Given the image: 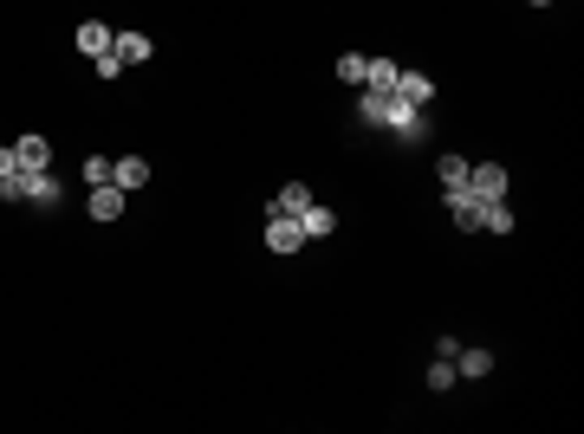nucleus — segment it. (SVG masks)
Returning a JSON list of instances; mask_svg holds the SVG:
<instances>
[{"label":"nucleus","instance_id":"f257e3e1","mask_svg":"<svg viewBox=\"0 0 584 434\" xmlns=\"http://www.w3.org/2000/svg\"><path fill=\"white\" fill-rule=\"evenodd\" d=\"M383 130L397 137V143H422V104H409V98H389V110H383Z\"/></svg>","mask_w":584,"mask_h":434},{"label":"nucleus","instance_id":"f03ea898","mask_svg":"<svg viewBox=\"0 0 584 434\" xmlns=\"http://www.w3.org/2000/svg\"><path fill=\"white\" fill-rule=\"evenodd\" d=\"M266 247H273V253H299V247H305V227H299V214L266 208Z\"/></svg>","mask_w":584,"mask_h":434},{"label":"nucleus","instance_id":"7ed1b4c3","mask_svg":"<svg viewBox=\"0 0 584 434\" xmlns=\"http://www.w3.org/2000/svg\"><path fill=\"white\" fill-rule=\"evenodd\" d=\"M481 214H487V202H481L474 188H448V221H455L461 233H474V227H481Z\"/></svg>","mask_w":584,"mask_h":434},{"label":"nucleus","instance_id":"20e7f679","mask_svg":"<svg viewBox=\"0 0 584 434\" xmlns=\"http://www.w3.org/2000/svg\"><path fill=\"white\" fill-rule=\"evenodd\" d=\"M467 188H474L481 202H506V169L500 163H467Z\"/></svg>","mask_w":584,"mask_h":434},{"label":"nucleus","instance_id":"39448f33","mask_svg":"<svg viewBox=\"0 0 584 434\" xmlns=\"http://www.w3.org/2000/svg\"><path fill=\"white\" fill-rule=\"evenodd\" d=\"M130 208V194L124 188H117V182H104V188H91V202H85V214L104 227V221H117V214H124Z\"/></svg>","mask_w":584,"mask_h":434},{"label":"nucleus","instance_id":"423d86ee","mask_svg":"<svg viewBox=\"0 0 584 434\" xmlns=\"http://www.w3.org/2000/svg\"><path fill=\"white\" fill-rule=\"evenodd\" d=\"M110 52L124 59V65H149L156 46H149V33H110Z\"/></svg>","mask_w":584,"mask_h":434},{"label":"nucleus","instance_id":"0eeeda50","mask_svg":"<svg viewBox=\"0 0 584 434\" xmlns=\"http://www.w3.org/2000/svg\"><path fill=\"white\" fill-rule=\"evenodd\" d=\"M110 182L124 188V194H137L149 182V163H143V156H110Z\"/></svg>","mask_w":584,"mask_h":434},{"label":"nucleus","instance_id":"6e6552de","mask_svg":"<svg viewBox=\"0 0 584 434\" xmlns=\"http://www.w3.org/2000/svg\"><path fill=\"white\" fill-rule=\"evenodd\" d=\"M20 175H26V169H20ZM26 202H33V208H59V175H53V169H33V175H26Z\"/></svg>","mask_w":584,"mask_h":434},{"label":"nucleus","instance_id":"1a4fd4ad","mask_svg":"<svg viewBox=\"0 0 584 434\" xmlns=\"http://www.w3.org/2000/svg\"><path fill=\"white\" fill-rule=\"evenodd\" d=\"M455 376H467V382H481V376H493V350H455Z\"/></svg>","mask_w":584,"mask_h":434},{"label":"nucleus","instance_id":"9d476101","mask_svg":"<svg viewBox=\"0 0 584 434\" xmlns=\"http://www.w3.org/2000/svg\"><path fill=\"white\" fill-rule=\"evenodd\" d=\"M389 98H409V104H428V98H436V78H428V71H397V91H389Z\"/></svg>","mask_w":584,"mask_h":434},{"label":"nucleus","instance_id":"9b49d317","mask_svg":"<svg viewBox=\"0 0 584 434\" xmlns=\"http://www.w3.org/2000/svg\"><path fill=\"white\" fill-rule=\"evenodd\" d=\"M14 156H20V169H26V175H33V169H53V143H46V137H20V143H14Z\"/></svg>","mask_w":584,"mask_h":434},{"label":"nucleus","instance_id":"f8f14e48","mask_svg":"<svg viewBox=\"0 0 584 434\" xmlns=\"http://www.w3.org/2000/svg\"><path fill=\"white\" fill-rule=\"evenodd\" d=\"M299 227H305V241H325V233H338V214L319 208V202H305L299 208Z\"/></svg>","mask_w":584,"mask_h":434},{"label":"nucleus","instance_id":"ddd939ff","mask_svg":"<svg viewBox=\"0 0 584 434\" xmlns=\"http://www.w3.org/2000/svg\"><path fill=\"white\" fill-rule=\"evenodd\" d=\"M397 71H403L397 59H370V65H364V91H383V98H389V91H397Z\"/></svg>","mask_w":584,"mask_h":434},{"label":"nucleus","instance_id":"4468645a","mask_svg":"<svg viewBox=\"0 0 584 434\" xmlns=\"http://www.w3.org/2000/svg\"><path fill=\"white\" fill-rule=\"evenodd\" d=\"M78 52H110V26H98V20H85V26H78Z\"/></svg>","mask_w":584,"mask_h":434},{"label":"nucleus","instance_id":"2eb2a0df","mask_svg":"<svg viewBox=\"0 0 584 434\" xmlns=\"http://www.w3.org/2000/svg\"><path fill=\"white\" fill-rule=\"evenodd\" d=\"M436 175H442V194H448V188H467V156H442Z\"/></svg>","mask_w":584,"mask_h":434},{"label":"nucleus","instance_id":"dca6fc26","mask_svg":"<svg viewBox=\"0 0 584 434\" xmlns=\"http://www.w3.org/2000/svg\"><path fill=\"white\" fill-rule=\"evenodd\" d=\"M305 202H311V188H305V182H286L280 194H273V208H280V214H299Z\"/></svg>","mask_w":584,"mask_h":434},{"label":"nucleus","instance_id":"f3484780","mask_svg":"<svg viewBox=\"0 0 584 434\" xmlns=\"http://www.w3.org/2000/svg\"><path fill=\"white\" fill-rule=\"evenodd\" d=\"M383 110H389V98H383V91H364V98H358V117H364L370 130H383Z\"/></svg>","mask_w":584,"mask_h":434},{"label":"nucleus","instance_id":"a211bd4d","mask_svg":"<svg viewBox=\"0 0 584 434\" xmlns=\"http://www.w3.org/2000/svg\"><path fill=\"white\" fill-rule=\"evenodd\" d=\"M481 227H487V233H513V208H506V202H487Z\"/></svg>","mask_w":584,"mask_h":434},{"label":"nucleus","instance_id":"6ab92c4d","mask_svg":"<svg viewBox=\"0 0 584 434\" xmlns=\"http://www.w3.org/2000/svg\"><path fill=\"white\" fill-rule=\"evenodd\" d=\"M364 65H370L364 52H344V59H338V78H344V85H364Z\"/></svg>","mask_w":584,"mask_h":434},{"label":"nucleus","instance_id":"aec40b11","mask_svg":"<svg viewBox=\"0 0 584 434\" xmlns=\"http://www.w3.org/2000/svg\"><path fill=\"white\" fill-rule=\"evenodd\" d=\"M461 376H455V357H442V363H428V389H455Z\"/></svg>","mask_w":584,"mask_h":434},{"label":"nucleus","instance_id":"412c9836","mask_svg":"<svg viewBox=\"0 0 584 434\" xmlns=\"http://www.w3.org/2000/svg\"><path fill=\"white\" fill-rule=\"evenodd\" d=\"M85 182H91V188L110 182V156H85Z\"/></svg>","mask_w":584,"mask_h":434},{"label":"nucleus","instance_id":"4be33fe9","mask_svg":"<svg viewBox=\"0 0 584 434\" xmlns=\"http://www.w3.org/2000/svg\"><path fill=\"white\" fill-rule=\"evenodd\" d=\"M91 65H98V78H104V85H110V78H117V71H124V59H117V52H98Z\"/></svg>","mask_w":584,"mask_h":434},{"label":"nucleus","instance_id":"5701e85b","mask_svg":"<svg viewBox=\"0 0 584 434\" xmlns=\"http://www.w3.org/2000/svg\"><path fill=\"white\" fill-rule=\"evenodd\" d=\"M14 169H20V156H14V149H0V175H14Z\"/></svg>","mask_w":584,"mask_h":434},{"label":"nucleus","instance_id":"b1692460","mask_svg":"<svg viewBox=\"0 0 584 434\" xmlns=\"http://www.w3.org/2000/svg\"><path fill=\"white\" fill-rule=\"evenodd\" d=\"M532 7H552V0H532Z\"/></svg>","mask_w":584,"mask_h":434}]
</instances>
